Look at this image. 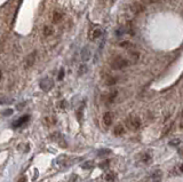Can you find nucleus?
<instances>
[{
  "label": "nucleus",
  "mask_w": 183,
  "mask_h": 182,
  "mask_svg": "<svg viewBox=\"0 0 183 182\" xmlns=\"http://www.w3.org/2000/svg\"><path fill=\"white\" fill-rule=\"evenodd\" d=\"M130 65V62L128 59L121 56V55H117V56L112 57L110 61V66L113 70H123L127 66Z\"/></svg>",
  "instance_id": "nucleus-1"
},
{
  "label": "nucleus",
  "mask_w": 183,
  "mask_h": 182,
  "mask_svg": "<svg viewBox=\"0 0 183 182\" xmlns=\"http://www.w3.org/2000/svg\"><path fill=\"white\" fill-rule=\"evenodd\" d=\"M126 122H127V126L130 129H133V131H136V129H139L141 127V119L139 117H135V116L128 117V119L126 120Z\"/></svg>",
  "instance_id": "nucleus-2"
},
{
  "label": "nucleus",
  "mask_w": 183,
  "mask_h": 182,
  "mask_svg": "<svg viewBox=\"0 0 183 182\" xmlns=\"http://www.w3.org/2000/svg\"><path fill=\"white\" fill-rule=\"evenodd\" d=\"M112 122H113V115L112 112H110V111H108V112H105L103 115V124L105 127H109V126L112 125Z\"/></svg>",
  "instance_id": "nucleus-3"
},
{
  "label": "nucleus",
  "mask_w": 183,
  "mask_h": 182,
  "mask_svg": "<svg viewBox=\"0 0 183 182\" xmlns=\"http://www.w3.org/2000/svg\"><path fill=\"white\" fill-rule=\"evenodd\" d=\"M36 56H37L36 52H32L31 54H29V55H28L27 64H25V68H27V69H29V68H31V66L33 65L34 61H36Z\"/></svg>",
  "instance_id": "nucleus-4"
},
{
  "label": "nucleus",
  "mask_w": 183,
  "mask_h": 182,
  "mask_svg": "<svg viewBox=\"0 0 183 182\" xmlns=\"http://www.w3.org/2000/svg\"><path fill=\"white\" fill-rule=\"evenodd\" d=\"M132 9L135 14H139V13H142L144 9H145V5L143 3H133V6H132Z\"/></svg>",
  "instance_id": "nucleus-5"
},
{
  "label": "nucleus",
  "mask_w": 183,
  "mask_h": 182,
  "mask_svg": "<svg viewBox=\"0 0 183 182\" xmlns=\"http://www.w3.org/2000/svg\"><path fill=\"white\" fill-rule=\"evenodd\" d=\"M63 20V14L61 13V12H54L53 13V16H52V22L53 24H58L61 21Z\"/></svg>",
  "instance_id": "nucleus-6"
},
{
  "label": "nucleus",
  "mask_w": 183,
  "mask_h": 182,
  "mask_svg": "<svg viewBox=\"0 0 183 182\" xmlns=\"http://www.w3.org/2000/svg\"><path fill=\"white\" fill-rule=\"evenodd\" d=\"M125 127H124L121 124H118V125L114 127V129H113V134L116 136H121V135H124L125 134Z\"/></svg>",
  "instance_id": "nucleus-7"
},
{
  "label": "nucleus",
  "mask_w": 183,
  "mask_h": 182,
  "mask_svg": "<svg viewBox=\"0 0 183 182\" xmlns=\"http://www.w3.org/2000/svg\"><path fill=\"white\" fill-rule=\"evenodd\" d=\"M101 36H102V30L99 29V28H96V29H94L93 30V32H92V34L89 36V38L92 40H96V39H99Z\"/></svg>",
  "instance_id": "nucleus-8"
},
{
  "label": "nucleus",
  "mask_w": 183,
  "mask_h": 182,
  "mask_svg": "<svg viewBox=\"0 0 183 182\" xmlns=\"http://www.w3.org/2000/svg\"><path fill=\"white\" fill-rule=\"evenodd\" d=\"M29 118H30V116H23V117H21L20 119L16 120V122H14V127H20V126H22L24 124V122H27L28 120H29Z\"/></svg>",
  "instance_id": "nucleus-9"
},
{
  "label": "nucleus",
  "mask_w": 183,
  "mask_h": 182,
  "mask_svg": "<svg viewBox=\"0 0 183 182\" xmlns=\"http://www.w3.org/2000/svg\"><path fill=\"white\" fill-rule=\"evenodd\" d=\"M104 180L107 182H113L114 180H116V174L113 172H109L107 173L105 175H104Z\"/></svg>",
  "instance_id": "nucleus-10"
},
{
  "label": "nucleus",
  "mask_w": 183,
  "mask_h": 182,
  "mask_svg": "<svg viewBox=\"0 0 183 182\" xmlns=\"http://www.w3.org/2000/svg\"><path fill=\"white\" fill-rule=\"evenodd\" d=\"M144 5H156V3H161L165 0H141Z\"/></svg>",
  "instance_id": "nucleus-11"
},
{
  "label": "nucleus",
  "mask_w": 183,
  "mask_h": 182,
  "mask_svg": "<svg viewBox=\"0 0 183 182\" xmlns=\"http://www.w3.org/2000/svg\"><path fill=\"white\" fill-rule=\"evenodd\" d=\"M54 33V30H53V28L52 27H49V25H46V27L43 28V34L45 36H52Z\"/></svg>",
  "instance_id": "nucleus-12"
},
{
  "label": "nucleus",
  "mask_w": 183,
  "mask_h": 182,
  "mask_svg": "<svg viewBox=\"0 0 183 182\" xmlns=\"http://www.w3.org/2000/svg\"><path fill=\"white\" fill-rule=\"evenodd\" d=\"M117 83V79L116 78H113V77H107V79H105V84L109 85V86H112L114 84Z\"/></svg>",
  "instance_id": "nucleus-13"
},
{
  "label": "nucleus",
  "mask_w": 183,
  "mask_h": 182,
  "mask_svg": "<svg viewBox=\"0 0 183 182\" xmlns=\"http://www.w3.org/2000/svg\"><path fill=\"white\" fill-rule=\"evenodd\" d=\"M116 96H117V92L114 91V92H112L111 94H109L108 95V103H112L114 100H116Z\"/></svg>",
  "instance_id": "nucleus-14"
},
{
  "label": "nucleus",
  "mask_w": 183,
  "mask_h": 182,
  "mask_svg": "<svg viewBox=\"0 0 183 182\" xmlns=\"http://www.w3.org/2000/svg\"><path fill=\"white\" fill-rule=\"evenodd\" d=\"M180 143H181V140L180 139H174V140H172V141H170V146L176 147V146H179Z\"/></svg>",
  "instance_id": "nucleus-15"
},
{
  "label": "nucleus",
  "mask_w": 183,
  "mask_h": 182,
  "mask_svg": "<svg viewBox=\"0 0 183 182\" xmlns=\"http://www.w3.org/2000/svg\"><path fill=\"white\" fill-rule=\"evenodd\" d=\"M12 113H13V110H12V109H7V110H5V111H3V116H6V115H12Z\"/></svg>",
  "instance_id": "nucleus-16"
},
{
  "label": "nucleus",
  "mask_w": 183,
  "mask_h": 182,
  "mask_svg": "<svg viewBox=\"0 0 183 182\" xmlns=\"http://www.w3.org/2000/svg\"><path fill=\"white\" fill-rule=\"evenodd\" d=\"M64 77V71L63 70H61L60 71V75H58V77H57V79L58 80H62V78Z\"/></svg>",
  "instance_id": "nucleus-17"
},
{
  "label": "nucleus",
  "mask_w": 183,
  "mask_h": 182,
  "mask_svg": "<svg viewBox=\"0 0 183 182\" xmlns=\"http://www.w3.org/2000/svg\"><path fill=\"white\" fill-rule=\"evenodd\" d=\"M18 182H27V178H25V176H23V178H21V179L18 180Z\"/></svg>",
  "instance_id": "nucleus-18"
},
{
  "label": "nucleus",
  "mask_w": 183,
  "mask_h": 182,
  "mask_svg": "<svg viewBox=\"0 0 183 182\" xmlns=\"http://www.w3.org/2000/svg\"><path fill=\"white\" fill-rule=\"evenodd\" d=\"M181 169H182V172H183V165H182V167H181Z\"/></svg>",
  "instance_id": "nucleus-19"
},
{
  "label": "nucleus",
  "mask_w": 183,
  "mask_h": 182,
  "mask_svg": "<svg viewBox=\"0 0 183 182\" xmlns=\"http://www.w3.org/2000/svg\"><path fill=\"white\" fill-rule=\"evenodd\" d=\"M112 1H114V0H112Z\"/></svg>",
  "instance_id": "nucleus-20"
}]
</instances>
